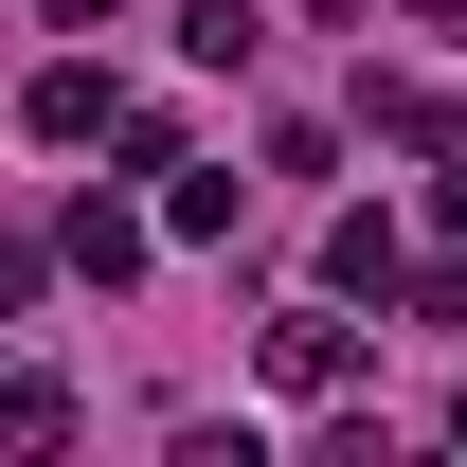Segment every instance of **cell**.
Returning <instances> with one entry per match:
<instances>
[{"mask_svg":"<svg viewBox=\"0 0 467 467\" xmlns=\"http://www.w3.org/2000/svg\"><path fill=\"white\" fill-rule=\"evenodd\" d=\"M18 126H36V144H90V126H109V72H36Z\"/></svg>","mask_w":467,"mask_h":467,"instance_id":"obj_4","label":"cell"},{"mask_svg":"<svg viewBox=\"0 0 467 467\" xmlns=\"http://www.w3.org/2000/svg\"><path fill=\"white\" fill-rule=\"evenodd\" d=\"M431 234L467 252V162H450V144H431Z\"/></svg>","mask_w":467,"mask_h":467,"instance_id":"obj_9","label":"cell"},{"mask_svg":"<svg viewBox=\"0 0 467 467\" xmlns=\"http://www.w3.org/2000/svg\"><path fill=\"white\" fill-rule=\"evenodd\" d=\"M252 198H234V162H162V234H234Z\"/></svg>","mask_w":467,"mask_h":467,"instance_id":"obj_6","label":"cell"},{"mask_svg":"<svg viewBox=\"0 0 467 467\" xmlns=\"http://www.w3.org/2000/svg\"><path fill=\"white\" fill-rule=\"evenodd\" d=\"M359 378V324L342 306H288V324H270V396H342Z\"/></svg>","mask_w":467,"mask_h":467,"instance_id":"obj_1","label":"cell"},{"mask_svg":"<svg viewBox=\"0 0 467 467\" xmlns=\"http://www.w3.org/2000/svg\"><path fill=\"white\" fill-rule=\"evenodd\" d=\"M36 18H55V36H109V18H126V0H36Z\"/></svg>","mask_w":467,"mask_h":467,"instance_id":"obj_10","label":"cell"},{"mask_svg":"<svg viewBox=\"0 0 467 467\" xmlns=\"http://www.w3.org/2000/svg\"><path fill=\"white\" fill-rule=\"evenodd\" d=\"M55 252H72V270H90V288H126V270H144V252H162V234L126 216V198H72V234H55Z\"/></svg>","mask_w":467,"mask_h":467,"instance_id":"obj_3","label":"cell"},{"mask_svg":"<svg viewBox=\"0 0 467 467\" xmlns=\"http://www.w3.org/2000/svg\"><path fill=\"white\" fill-rule=\"evenodd\" d=\"M359 126H378V144H413V162H431V144H450V90H431V72H359Z\"/></svg>","mask_w":467,"mask_h":467,"instance_id":"obj_2","label":"cell"},{"mask_svg":"<svg viewBox=\"0 0 467 467\" xmlns=\"http://www.w3.org/2000/svg\"><path fill=\"white\" fill-rule=\"evenodd\" d=\"M18 306H36V252H0V324H18Z\"/></svg>","mask_w":467,"mask_h":467,"instance_id":"obj_11","label":"cell"},{"mask_svg":"<svg viewBox=\"0 0 467 467\" xmlns=\"http://www.w3.org/2000/svg\"><path fill=\"white\" fill-rule=\"evenodd\" d=\"M0 450H72V396H55V378H0Z\"/></svg>","mask_w":467,"mask_h":467,"instance_id":"obj_8","label":"cell"},{"mask_svg":"<svg viewBox=\"0 0 467 467\" xmlns=\"http://www.w3.org/2000/svg\"><path fill=\"white\" fill-rule=\"evenodd\" d=\"M252 36H270L252 0H180V55H198V72H252Z\"/></svg>","mask_w":467,"mask_h":467,"instance_id":"obj_7","label":"cell"},{"mask_svg":"<svg viewBox=\"0 0 467 467\" xmlns=\"http://www.w3.org/2000/svg\"><path fill=\"white\" fill-rule=\"evenodd\" d=\"M324 288H342V306L396 288V216H342V234H324Z\"/></svg>","mask_w":467,"mask_h":467,"instance_id":"obj_5","label":"cell"}]
</instances>
